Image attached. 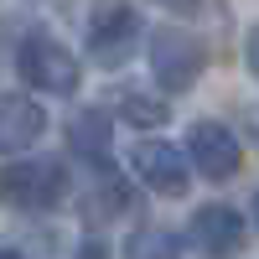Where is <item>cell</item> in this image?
Wrapping results in <instances>:
<instances>
[{
    "instance_id": "obj_15",
    "label": "cell",
    "mask_w": 259,
    "mask_h": 259,
    "mask_svg": "<svg viewBox=\"0 0 259 259\" xmlns=\"http://www.w3.org/2000/svg\"><path fill=\"white\" fill-rule=\"evenodd\" d=\"M254 228H259V192H254Z\"/></svg>"
},
{
    "instance_id": "obj_13",
    "label": "cell",
    "mask_w": 259,
    "mask_h": 259,
    "mask_svg": "<svg viewBox=\"0 0 259 259\" xmlns=\"http://www.w3.org/2000/svg\"><path fill=\"white\" fill-rule=\"evenodd\" d=\"M244 62H249V73L259 78V26L249 31V41H244Z\"/></svg>"
},
{
    "instance_id": "obj_8",
    "label": "cell",
    "mask_w": 259,
    "mask_h": 259,
    "mask_svg": "<svg viewBox=\"0 0 259 259\" xmlns=\"http://www.w3.org/2000/svg\"><path fill=\"white\" fill-rule=\"evenodd\" d=\"M140 207V182H124L109 161H99L94 187L83 192V223H109V218H130Z\"/></svg>"
},
{
    "instance_id": "obj_14",
    "label": "cell",
    "mask_w": 259,
    "mask_h": 259,
    "mask_svg": "<svg viewBox=\"0 0 259 259\" xmlns=\"http://www.w3.org/2000/svg\"><path fill=\"white\" fill-rule=\"evenodd\" d=\"M156 6H166V11H192V6H202V0H156Z\"/></svg>"
},
{
    "instance_id": "obj_11",
    "label": "cell",
    "mask_w": 259,
    "mask_h": 259,
    "mask_svg": "<svg viewBox=\"0 0 259 259\" xmlns=\"http://www.w3.org/2000/svg\"><path fill=\"white\" fill-rule=\"evenodd\" d=\"M119 119L130 124V130H161L166 119H171V104L166 99H156V94H145V89H124L119 94Z\"/></svg>"
},
{
    "instance_id": "obj_5",
    "label": "cell",
    "mask_w": 259,
    "mask_h": 259,
    "mask_svg": "<svg viewBox=\"0 0 259 259\" xmlns=\"http://www.w3.org/2000/svg\"><path fill=\"white\" fill-rule=\"evenodd\" d=\"M187 161L207 182H228L244 166V140L223 119H197V124H187Z\"/></svg>"
},
{
    "instance_id": "obj_2",
    "label": "cell",
    "mask_w": 259,
    "mask_h": 259,
    "mask_svg": "<svg viewBox=\"0 0 259 259\" xmlns=\"http://www.w3.org/2000/svg\"><path fill=\"white\" fill-rule=\"evenodd\" d=\"M16 73L31 83L36 94L52 99H73L83 83V62L73 57V47H62L52 31H26L16 47Z\"/></svg>"
},
{
    "instance_id": "obj_4",
    "label": "cell",
    "mask_w": 259,
    "mask_h": 259,
    "mask_svg": "<svg viewBox=\"0 0 259 259\" xmlns=\"http://www.w3.org/2000/svg\"><path fill=\"white\" fill-rule=\"evenodd\" d=\"M140 41V16L130 0H94L89 11V52L99 57V68H119L130 62Z\"/></svg>"
},
{
    "instance_id": "obj_10",
    "label": "cell",
    "mask_w": 259,
    "mask_h": 259,
    "mask_svg": "<svg viewBox=\"0 0 259 259\" xmlns=\"http://www.w3.org/2000/svg\"><path fill=\"white\" fill-rule=\"evenodd\" d=\"M68 140L83 161H109V150H114V119L104 114V109H78L68 119Z\"/></svg>"
},
{
    "instance_id": "obj_9",
    "label": "cell",
    "mask_w": 259,
    "mask_h": 259,
    "mask_svg": "<svg viewBox=\"0 0 259 259\" xmlns=\"http://www.w3.org/2000/svg\"><path fill=\"white\" fill-rule=\"evenodd\" d=\"M47 135V109L36 99L0 94V156H21Z\"/></svg>"
},
{
    "instance_id": "obj_3",
    "label": "cell",
    "mask_w": 259,
    "mask_h": 259,
    "mask_svg": "<svg viewBox=\"0 0 259 259\" xmlns=\"http://www.w3.org/2000/svg\"><path fill=\"white\" fill-rule=\"evenodd\" d=\"M150 78H156L161 94H187L192 83L207 68V47L182 26H156L150 31Z\"/></svg>"
},
{
    "instance_id": "obj_1",
    "label": "cell",
    "mask_w": 259,
    "mask_h": 259,
    "mask_svg": "<svg viewBox=\"0 0 259 259\" xmlns=\"http://www.w3.org/2000/svg\"><path fill=\"white\" fill-rule=\"evenodd\" d=\"M68 197V166L52 156H21L11 166H0V202L16 212H52Z\"/></svg>"
},
{
    "instance_id": "obj_7",
    "label": "cell",
    "mask_w": 259,
    "mask_h": 259,
    "mask_svg": "<svg viewBox=\"0 0 259 259\" xmlns=\"http://www.w3.org/2000/svg\"><path fill=\"white\" fill-rule=\"evenodd\" d=\"M244 239H249L244 212L228 207V202H202L192 212V223H187V244L202 249V254H239Z\"/></svg>"
},
{
    "instance_id": "obj_6",
    "label": "cell",
    "mask_w": 259,
    "mask_h": 259,
    "mask_svg": "<svg viewBox=\"0 0 259 259\" xmlns=\"http://www.w3.org/2000/svg\"><path fill=\"white\" fill-rule=\"evenodd\" d=\"M130 171H135V182L145 192H156V197H182L192 187V161L182 156V145H171V140H135Z\"/></svg>"
},
{
    "instance_id": "obj_12",
    "label": "cell",
    "mask_w": 259,
    "mask_h": 259,
    "mask_svg": "<svg viewBox=\"0 0 259 259\" xmlns=\"http://www.w3.org/2000/svg\"><path fill=\"white\" fill-rule=\"evenodd\" d=\"M124 254L150 259V254H182V233H161V228H140L124 239Z\"/></svg>"
}]
</instances>
